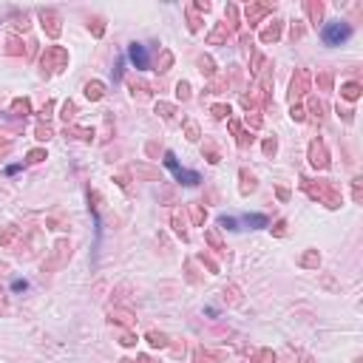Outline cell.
I'll return each instance as SVG.
<instances>
[{"label": "cell", "mask_w": 363, "mask_h": 363, "mask_svg": "<svg viewBox=\"0 0 363 363\" xmlns=\"http://www.w3.org/2000/svg\"><path fill=\"white\" fill-rule=\"evenodd\" d=\"M349 37H352V26H349V23H341V20H332L320 29V40L327 46H341V43H346Z\"/></svg>", "instance_id": "1"}, {"label": "cell", "mask_w": 363, "mask_h": 363, "mask_svg": "<svg viewBox=\"0 0 363 363\" xmlns=\"http://www.w3.org/2000/svg\"><path fill=\"white\" fill-rule=\"evenodd\" d=\"M165 165L171 168L173 176H176L182 185H199V182H201V176H199L196 171H185V168H179V165H176V156H173V150H168V153H165Z\"/></svg>", "instance_id": "2"}, {"label": "cell", "mask_w": 363, "mask_h": 363, "mask_svg": "<svg viewBox=\"0 0 363 363\" xmlns=\"http://www.w3.org/2000/svg\"><path fill=\"white\" fill-rule=\"evenodd\" d=\"M128 60L136 65V68H148L150 65V54H148V49H145L142 43H131L128 46Z\"/></svg>", "instance_id": "3"}, {"label": "cell", "mask_w": 363, "mask_h": 363, "mask_svg": "<svg viewBox=\"0 0 363 363\" xmlns=\"http://www.w3.org/2000/svg\"><path fill=\"white\" fill-rule=\"evenodd\" d=\"M244 221L253 227H267V216H244Z\"/></svg>", "instance_id": "4"}, {"label": "cell", "mask_w": 363, "mask_h": 363, "mask_svg": "<svg viewBox=\"0 0 363 363\" xmlns=\"http://www.w3.org/2000/svg\"><path fill=\"white\" fill-rule=\"evenodd\" d=\"M219 224H221V227H227V230H235V219H227V216H221Z\"/></svg>", "instance_id": "5"}]
</instances>
